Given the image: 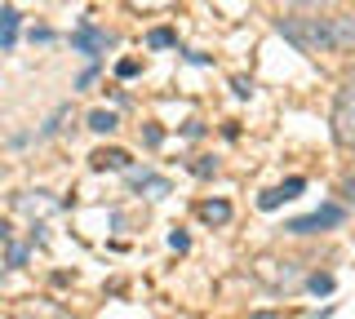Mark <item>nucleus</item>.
<instances>
[{
	"mask_svg": "<svg viewBox=\"0 0 355 319\" xmlns=\"http://www.w3.org/2000/svg\"><path fill=\"white\" fill-rule=\"evenodd\" d=\"M275 31L293 45L297 53L315 58V53H329L333 40H329V18L320 14H293V18H275Z\"/></svg>",
	"mask_w": 355,
	"mask_h": 319,
	"instance_id": "1",
	"label": "nucleus"
},
{
	"mask_svg": "<svg viewBox=\"0 0 355 319\" xmlns=\"http://www.w3.org/2000/svg\"><path fill=\"white\" fill-rule=\"evenodd\" d=\"M329 125H333V142H338V147H355V80L338 89Z\"/></svg>",
	"mask_w": 355,
	"mask_h": 319,
	"instance_id": "2",
	"label": "nucleus"
},
{
	"mask_svg": "<svg viewBox=\"0 0 355 319\" xmlns=\"http://www.w3.org/2000/svg\"><path fill=\"white\" fill-rule=\"evenodd\" d=\"M342 222H347V208H342V204H324V208H315V213H306V217L284 222V230H288V235H320V230H333Z\"/></svg>",
	"mask_w": 355,
	"mask_h": 319,
	"instance_id": "3",
	"label": "nucleus"
},
{
	"mask_svg": "<svg viewBox=\"0 0 355 319\" xmlns=\"http://www.w3.org/2000/svg\"><path fill=\"white\" fill-rule=\"evenodd\" d=\"M253 275H258L266 289H275V293H288V289H297V284H302L297 262H258V266H253Z\"/></svg>",
	"mask_w": 355,
	"mask_h": 319,
	"instance_id": "4",
	"label": "nucleus"
},
{
	"mask_svg": "<svg viewBox=\"0 0 355 319\" xmlns=\"http://www.w3.org/2000/svg\"><path fill=\"white\" fill-rule=\"evenodd\" d=\"M125 178H129L133 191H138V195H147V200H164V195H173L169 178H160V173H147V169H125Z\"/></svg>",
	"mask_w": 355,
	"mask_h": 319,
	"instance_id": "5",
	"label": "nucleus"
},
{
	"mask_svg": "<svg viewBox=\"0 0 355 319\" xmlns=\"http://www.w3.org/2000/svg\"><path fill=\"white\" fill-rule=\"evenodd\" d=\"M71 45L80 49V53H89V58H98L103 49L116 45V36H111V31H98L94 23H85V27H76V31H71Z\"/></svg>",
	"mask_w": 355,
	"mask_h": 319,
	"instance_id": "6",
	"label": "nucleus"
},
{
	"mask_svg": "<svg viewBox=\"0 0 355 319\" xmlns=\"http://www.w3.org/2000/svg\"><path fill=\"white\" fill-rule=\"evenodd\" d=\"M329 40H333V49L355 53V14H333L329 18Z\"/></svg>",
	"mask_w": 355,
	"mask_h": 319,
	"instance_id": "7",
	"label": "nucleus"
},
{
	"mask_svg": "<svg viewBox=\"0 0 355 319\" xmlns=\"http://www.w3.org/2000/svg\"><path fill=\"white\" fill-rule=\"evenodd\" d=\"M89 169H98V173L120 169V173H125V169H129V151H120V147H103V151H94V156H89Z\"/></svg>",
	"mask_w": 355,
	"mask_h": 319,
	"instance_id": "8",
	"label": "nucleus"
},
{
	"mask_svg": "<svg viewBox=\"0 0 355 319\" xmlns=\"http://www.w3.org/2000/svg\"><path fill=\"white\" fill-rule=\"evenodd\" d=\"M302 191H306V182H302V178H288L284 186H275V191H266L258 204L266 208V213H271V208H280L284 200H293V195H302Z\"/></svg>",
	"mask_w": 355,
	"mask_h": 319,
	"instance_id": "9",
	"label": "nucleus"
},
{
	"mask_svg": "<svg viewBox=\"0 0 355 319\" xmlns=\"http://www.w3.org/2000/svg\"><path fill=\"white\" fill-rule=\"evenodd\" d=\"M14 40H18V9L0 5V49H14Z\"/></svg>",
	"mask_w": 355,
	"mask_h": 319,
	"instance_id": "10",
	"label": "nucleus"
},
{
	"mask_svg": "<svg viewBox=\"0 0 355 319\" xmlns=\"http://www.w3.org/2000/svg\"><path fill=\"white\" fill-rule=\"evenodd\" d=\"M200 217H205L209 226H222V222H231V204L227 200H205L200 204Z\"/></svg>",
	"mask_w": 355,
	"mask_h": 319,
	"instance_id": "11",
	"label": "nucleus"
},
{
	"mask_svg": "<svg viewBox=\"0 0 355 319\" xmlns=\"http://www.w3.org/2000/svg\"><path fill=\"white\" fill-rule=\"evenodd\" d=\"M89 129L94 134H116L120 120H116V111H89Z\"/></svg>",
	"mask_w": 355,
	"mask_h": 319,
	"instance_id": "12",
	"label": "nucleus"
},
{
	"mask_svg": "<svg viewBox=\"0 0 355 319\" xmlns=\"http://www.w3.org/2000/svg\"><path fill=\"white\" fill-rule=\"evenodd\" d=\"M147 45H151V49H173V45H178V36H173L169 27H155L151 36H147Z\"/></svg>",
	"mask_w": 355,
	"mask_h": 319,
	"instance_id": "13",
	"label": "nucleus"
},
{
	"mask_svg": "<svg viewBox=\"0 0 355 319\" xmlns=\"http://www.w3.org/2000/svg\"><path fill=\"white\" fill-rule=\"evenodd\" d=\"M67 116H71V107H58V111L49 116V125H44L36 138H53V134H58V129H62V120H67Z\"/></svg>",
	"mask_w": 355,
	"mask_h": 319,
	"instance_id": "14",
	"label": "nucleus"
},
{
	"mask_svg": "<svg viewBox=\"0 0 355 319\" xmlns=\"http://www.w3.org/2000/svg\"><path fill=\"white\" fill-rule=\"evenodd\" d=\"M306 289H311V293H333V275H320V271L306 275Z\"/></svg>",
	"mask_w": 355,
	"mask_h": 319,
	"instance_id": "15",
	"label": "nucleus"
},
{
	"mask_svg": "<svg viewBox=\"0 0 355 319\" xmlns=\"http://www.w3.org/2000/svg\"><path fill=\"white\" fill-rule=\"evenodd\" d=\"M293 9H302V14H320V9H329L333 0H288Z\"/></svg>",
	"mask_w": 355,
	"mask_h": 319,
	"instance_id": "16",
	"label": "nucleus"
},
{
	"mask_svg": "<svg viewBox=\"0 0 355 319\" xmlns=\"http://www.w3.org/2000/svg\"><path fill=\"white\" fill-rule=\"evenodd\" d=\"M191 173H196V178H214L218 164H214V160H196V164H191Z\"/></svg>",
	"mask_w": 355,
	"mask_h": 319,
	"instance_id": "17",
	"label": "nucleus"
},
{
	"mask_svg": "<svg viewBox=\"0 0 355 319\" xmlns=\"http://www.w3.org/2000/svg\"><path fill=\"white\" fill-rule=\"evenodd\" d=\"M173 5V0H129V9H164Z\"/></svg>",
	"mask_w": 355,
	"mask_h": 319,
	"instance_id": "18",
	"label": "nucleus"
},
{
	"mask_svg": "<svg viewBox=\"0 0 355 319\" xmlns=\"http://www.w3.org/2000/svg\"><path fill=\"white\" fill-rule=\"evenodd\" d=\"M169 248H178V253H187V248H191V239H187L182 230H173V235H169Z\"/></svg>",
	"mask_w": 355,
	"mask_h": 319,
	"instance_id": "19",
	"label": "nucleus"
},
{
	"mask_svg": "<svg viewBox=\"0 0 355 319\" xmlns=\"http://www.w3.org/2000/svg\"><path fill=\"white\" fill-rule=\"evenodd\" d=\"M116 75H120V80H129V75H138V62H133V58H125V62L116 67Z\"/></svg>",
	"mask_w": 355,
	"mask_h": 319,
	"instance_id": "20",
	"label": "nucleus"
},
{
	"mask_svg": "<svg viewBox=\"0 0 355 319\" xmlns=\"http://www.w3.org/2000/svg\"><path fill=\"white\" fill-rule=\"evenodd\" d=\"M160 142H164V134L155 125H147V147H160Z\"/></svg>",
	"mask_w": 355,
	"mask_h": 319,
	"instance_id": "21",
	"label": "nucleus"
},
{
	"mask_svg": "<svg viewBox=\"0 0 355 319\" xmlns=\"http://www.w3.org/2000/svg\"><path fill=\"white\" fill-rule=\"evenodd\" d=\"M236 93H240V98H249V93H253V80H244V75H240V80H236Z\"/></svg>",
	"mask_w": 355,
	"mask_h": 319,
	"instance_id": "22",
	"label": "nucleus"
},
{
	"mask_svg": "<svg viewBox=\"0 0 355 319\" xmlns=\"http://www.w3.org/2000/svg\"><path fill=\"white\" fill-rule=\"evenodd\" d=\"M14 239V230H9V222H0V244H9Z\"/></svg>",
	"mask_w": 355,
	"mask_h": 319,
	"instance_id": "23",
	"label": "nucleus"
},
{
	"mask_svg": "<svg viewBox=\"0 0 355 319\" xmlns=\"http://www.w3.org/2000/svg\"><path fill=\"white\" fill-rule=\"evenodd\" d=\"M347 200H355V182H347Z\"/></svg>",
	"mask_w": 355,
	"mask_h": 319,
	"instance_id": "24",
	"label": "nucleus"
},
{
	"mask_svg": "<svg viewBox=\"0 0 355 319\" xmlns=\"http://www.w3.org/2000/svg\"><path fill=\"white\" fill-rule=\"evenodd\" d=\"M0 284H5V262H0Z\"/></svg>",
	"mask_w": 355,
	"mask_h": 319,
	"instance_id": "25",
	"label": "nucleus"
}]
</instances>
